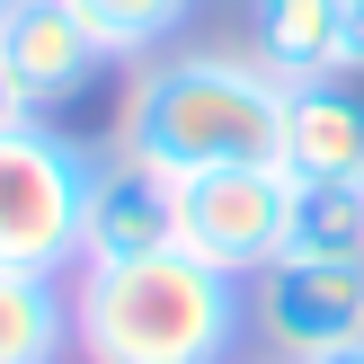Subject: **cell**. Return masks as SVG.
I'll list each match as a JSON object with an SVG mask.
<instances>
[{
  "label": "cell",
  "mask_w": 364,
  "mask_h": 364,
  "mask_svg": "<svg viewBox=\"0 0 364 364\" xmlns=\"http://www.w3.org/2000/svg\"><path fill=\"white\" fill-rule=\"evenodd\" d=\"M276 169L284 178H355V187H364V89L347 80V71L284 89Z\"/></svg>",
  "instance_id": "ba28073f"
},
{
  "label": "cell",
  "mask_w": 364,
  "mask_h": 364,
  "mask_svg": "<svg viewBox=\"0 0 364 364\" xmlns=\"http://www.w3.org/2000/svg\"><path fill=\"white\" fill-rule=\"evenodd\" d=\"M249 27H258V63L284 89L347 71V0H249Z\"/></svg>",
  "instance_id": "9c48e42d"
},
{
  "label": "cell",
  "mask_w": 364,
  "mask_h": 364,
  "mask_svg": "<svg viewBox=\"0 0 364 364\" xmlns=\"http://www.w3.org/2000/svg\"><path fill=\"white\" fill-rule=\"evenodd\" d=\"M311 364H364V338H347V347H329V355H311Z\"/></svg>",
  "instance_id": "9a60e30c"
},
{
  "label": "cell",
  "mask_w": 364,
  "mask_h": 364,
  "mask_svg": "<svg viewBox=\"0 0 364 364\" xmlns=\"http://www.w3.org/2000/svg\"><path fill=\"white\" fill-rule=\"evenodd\" d=\"M249 329L267 338V355H329L364 338V258H276L267 294L249 302Z\"/></svg>",
  "instance_id": "5b68a950"
},
{
  "label": "cell",
  "mask_w": 364,
  "mask_h": 364,
  "mask_svg": "<svg viewBox=\"0 0 364 364\" xmlns=\"http://www.w3.org/2000/svg\"><path fill=\"white\" fill-rule=\"evenodd\" d=\"M284 231H294V178L276 160L178 178V249L187 258L223 267V276H267L284 258Z\"/></svg>",
  "instance_id": "277c9868"
},
{
  "label": "cell",
  "mask_w": 364,
  "mask_h": 364,
  "mask_svg": "<svg viewBox=\"0 0 364 364\" xmlns=\"http://www.w3.org/2000/svg\"><path fill=\"white\" fill-rule=\"evenodd\" d=\"M284 142V80L258 53H151L124 89L116 151L160 178L258 169Z\"/></svg>",
  "instance_id": "6da1fadb"
},
{
  "label": "cell",
  "mask_w": 364,
  "mask_h": 364,
  "mask_svg": "<svg viewBox=\"0 0 364 364\" xmlns=\"http://www.w3.org/2000/svg\"><path fill=\"white\" fill-rule=\"evenodd\" d=\"M98 160L53 124H0V267H80V223Z\"/></svg>",
  "instance_id": "3957f363"
},
{
  "label": "cell",
  "mask_w": 364,
  "mask_h": 364,
  "mask_svg": "<svg viewBox=\"0 0 364 364\" xmlns=\"http://www.w3.org/2000/svg\"><path fill=\"white\" fill-rule=\"evenodd\" d=\"M249 364H294V355H249Z\"/></svg>",
  "instance_id": "2e32d148"
},
{
  "label": "cell",
  "mask_w": 364,
  "mask_h": 364,
  "mask_svg": "<svg viewBox=\"0 0 364 364\" xmlns=\"http://www.w3.org/2000/svg\"><path fill=\"white\" fill-rule=\"evenodd\" d=\"M0 18H9V0H0Z\"/></svg>",
  "instance_id": "e0dca14e"
},
{
  "label": "cell",
  "mask_w": 364,
  "mask_h": 364,
  "mask_svg": "<svg viewBox=\"0 0 364 364\" xmlns=\"http://www.w3.org/2000/svg\"><path fill=\"white\" fill-rule=\"evenodd\" d=\"M0 124H27V98L9 89V71H0Z\"/></svg>",
  "instance_id": "5bb4252c"
},
{
  "label": "cell",
  "mask_w": 364,
  "mask_h": 364,
  "mask_svg": "<svg viewBox=\"0 0 364 364\" xmlns=\"http://www.w3.org/2000/svg\"><path fill=\"white\" fill-rule=\"evenodd\" d=\"M71 347V294L36 267H0V364H53Z\"/></svg>",
  "instance_id": "30bf717a"
},
{
  "label": "cell",
  "mask_w": 364,
  "mask_h": 364,
  "mask_svg": "<svg viewBox=\"0 0 364 364\" xmlns=\"http://www.w3.org/2000/svg\"><path fill=\"white\" fill-rule=\"evenodd\" d=\"M249 338L240 276L160 249L124 267H80L71 284V347L89 364H231Z\"/></svg>",
  "instance_id": "7a4b0ae2"
},
{
  "label": "cell",
  "mask_w": 364,
  "mask_h": 364,
  "mask_svg": "<svg viewBox=\"0 0 364 364\" xmlns=\"http://www.w3.org/2000/svg\"><path fill=\"white\" fill-rule=\"evenodd\" d=\"M284 258H364V187L355 178H294Z\"/></svg>",
  "instance_id": "8fae6325"
},
{
  "label": "cell",
  "mask_w": 364,
  "mask_h": 364,
  "mask_svg": "<svg viewBox=\"0 0 364 364\" xmlns=\"http://www.w3.org/2000/svg\"><path fill=\"white\" fill-rule=\"evenodd\" d=\"M71 18L107 45V63H124V53H160L196 18V0H71Z\"/></svg>",
  "instance_id": "7c38bea8"
},
{
  "label": "cell",
  "mask_w": 364,
  "mask_h": 364,
  "mask_svg": "<svg viewBox=\"0 0 364 364\" xmlns=\"http://www.w3.org/2000/svg\"><path fill=\"white\" fill-rule=\"evenodd\" d=\"M98 63H107V45L71 18V0H9V18H0V71L27 98V116L71 107L98 80Z\"/></svg>",
  "instance_id": "8992f818"
},
{
  "label": "cell",
  "mask_w": 364,
  "mask_h": 364,
  "mask_svg": "<svg viewBox=\"0 0 364 364\" xmlns=\"http://www.w3.org/2000/svg\"><path fill=\"white\" fill-rule=\"evenodd\" d=\"M160 249H178V178L116 151L98 169V187H89L80 267H124V258H160Z\"/></svg>",
  "instance_id": "52a82bcc"
},
{
  "label": "cell",
  "mask_w": 364,
  "mask_h": 364,
  "mask_svg": "<svg viewBox=\"0 0 364 364\" xmlns=\"http://www.w3.org/2000/svg\"><path fill=\"white\" fill-rule=\"evenodd\" d=\"M347 71H364V0H347Z\"/></svg>",
  "instance_id": "4fadbf2b"
}]
</instances>
